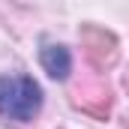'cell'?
<instances>
[{"mask_svg":"<svg viewBox=\"0 0 129 129\" xmlns=\"http://www.w3.org/2000/svg\"><path fill=\"white\" fill-rule=\"evenodd\" d=\"M81 48H84V57L93 69H108L117 60V39L96 24L81 27Z\"/></svg>","mask_w":129,"mask_h":129,"instance_id":"7a4b0ae2","label":"cell"},{"mask_svg":"<svg viewBox=\"0 0 129 129\" xmlns=\"http://www.w3.org/2000/svg\"><path fill=\"white\" fill-rule=\"evenodd\" d=\"M42 108V87L30 75H0V114L30 123Z\"/></svg>","mask_w":129,"mask_h":129,"instance_id":"6da1fadb","label":"cell"},{"mask_svg":"<svg viewBox=\"0 0 129 129\" xmlns=\"http://www.w3.org/2000/svg\"><path fill=\"white\" fill-rule=\"evenodd\" d=\"M72 102H75V108H81L84 114H90V117H108V111H111V93H108V87L105 84H99V81H84V84H78L75 90H72Z\"/></svg>","mask_w":129,"mask_h":129,"instance_id":"3957f363","label":"cell"},{"mask_svg":"<svg viewBox=\"0 0 129 129\" xmlns=\"http://www.w3.org/2000/svg\"><path fill=\"white\" fill-rule=\"evenodd\" d=\"M123 87H126V90H129V72H126V75H123Z\"/></svg>","mask_w":129,"mask_h":129,"instance_id":"5b68a950","label":"cell"},{"mask_svg":"<svg viewBox=\"0 0 129 129\" xmlns=\"http://www.w3.org/2000/svg\"><path fill=\"white\" fill-rule=\"evenodd\" d=\"M39 60H42V69L54 81H66L69 72H72V54H69V48L60 45V42H48L39 51Z\"/></svg>","mask_w":129,"mask_h":129,"instance_id":"277c9868","label":"cell"}]
</instances>
